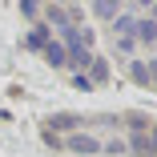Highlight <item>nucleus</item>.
Masks as SVG:
<instances>
[{"mask_svg":"<svg viewBox=\"0 0 157 157\" xmlns=\"http://www.w3.org/2000/svg\"><path fill=\"white\" fill-rule=\"evenodd\" d=\"M69 149H77V153H97L101 145L93 141V137H73V141H69Z\"/></svg>","mask_w":157,"mask_h":157,"instance_id":"obj_1","label":"nucleus"},{"mask_svg":"<svg viewBox=\"0 0 157 157\" xmlns=\"http://www.w3.org/2000/svg\"><path fill=\"white\" fill-rule=\"evenodd\" d=\"M137 33H141V40H153V36H157V24H153V20H141Z\"/></svg>","mask_w":157,"mask_h":157,"instance_id":"obj_2","label":"nucleus"},{"mask_svg":"<svg viewBox=\"0 0 157 157\" xmlns=\"http://www.w3.org/2000/svg\"><path fill=\"white\" fill-rule=\"evenodd\" d=\"M77 125V117H69V113H60V117H52V129H73Z\"/></svg>","mask_w":157,"mask_h":157,"instance_id":"obj_3","label":"nucleus"},{"mask_svg":"<svg viewBox=\"0 0 157 157\" xmlns=\"http://www.w3.org/2000/svg\"><path fill=\"white\" fill-rule=\"evenodd\" d=\"M48 60H52V65H65V48H60V44H48Z\"/></svg>","mask_w":157,"mask_h":157,"instance_id":"obj_4","label":"nucleus"}]
</instances>
